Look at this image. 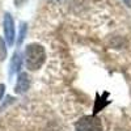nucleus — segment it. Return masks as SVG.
<instances>
[{"mask_svg":"<svg viewBox=\"0 0 131 131\" xmlns=\"http://www.w3.org/2000/svg\"><path fill=\"white\" fill-rule=\"evenodd\" d=\"M45 59H46L45 49L38 43H31L25 49V64L28 70L37 71L45 63Z\"/></svg>","mask_w":131,"mask_h":131,"instance_id":"1","label":"nucleus"},{"mask_svg":"<svg viewBox=\"0 0 131 131\" xmlns=\"http://www.w3.org/2000/svg\"><path fill=\"white\" fill-rule=\"evenodd\" d=\"M76 131H102V125L94 115H85L76 123Z\"/></svg>","mask_w":131,"mask_h":131,"instance_id":"2","label":"nucleus"},{"mask_svg":"<svg viewBox=\"0 0 131 131\" xmlns=\"http://www.w3.org/2000/svg\"><path fill=\"white\" fill-rule=\"evenodd\" d=\"M3 28H4V36H5V41L9 46L13 45L15 42V23L13 18L9 13L4 15V20H3Z\"/></svg>","mask_w":131,"mask_h":131,"instance_id":"3","label":"nucleus"},{"mask_svg":"<svg viewBox=\"0 0 131 131\" xmlns=\"http://www.w3.org/2000/svg\"><path fill=\"white\" fill-rule=\"evenodd\" d=\"M29 85H30V80H29V76L28 73H20L18 78H17V83L15 86V92L17 94H23L29 89Z\"/></svg>","mask_w":131,"mask_h":131,"instance_id":"4","label":"nucleus"},{"mask_svg":"<svg viewBox=\"0 0 131 131\" xmlns=\"http://www.w3.org/2000/svg\"><path fill=\"white\" fill-rule=\"evenodd\" d=\"M21 67V55L18 52H15V55H13V59H12V63H10V73H15L20 70Z\"/></svg>","mask_w":131,"mask_h":131,"instance_id":"5","label":"nucleus"},{"mask_svg":"<svg viewBox=\"0 0 131 131\" xmlns=\"http://www.w3.org/2000/svg\"><path fill=\"white\" fill-rule=\"evenodd\" d=\"M25 33H26V24H21V28H20V36H18L17 45H21V42L24 41V38H25Z\"/></svg>","mask_w":131,"mask_h":131,"instance_id":"6","label":"nucleus"},{"mask_svg":"<svg viewBox=\"0 0 131 131\" xmlns=\"http://www.w3.org/2000/svg\"><path fill=\"white\" fill-rule=\"evenodd\" d=\"M5 55H7V50H5V45H4V42L3 39L0 38V59H5Z\"/></svg>","mask_w":131,"mask_h":131,"instance_id":"7","label":"nucleus"},{"mask_svg":"<svg viewBox=\"0 0 131 131\" xmlns=\"http://www.w3.org/2000/svg\"><path fill=\"white\" fill-rule=\"evenodd\" d=\"M15 2V5L16 7H23V4L26 2V0H13Z\"/></svg>","mask_w":131,"mask_h":131,"instance_id":"8","label":"nucleus"},{"mask_svg":"<svg viewBox=\"0 0 131 131\" xmlns=\"http://www.w3.org/2000/svg\"><path fill=\"white\" fill-rule=\"evenodd\" d=\"M4 92V85H0V98H2V94Z\"/></svg>","mask_w":131,"mask_h":131,"instance_id":"9","label":"nucleus"},{"mask_svg":"<svg viewBox=\"0 0 131 131\" xmlns=\"http://www.w3.org/2000/svg\"><path fill=\"white\" fill-rule=\"evenodd\" d=\"M123 2H125L127 5H131V0H123Z\"/></svg>","mask_w":131,"mask_h":131,"instance_id":"10","label":"nucleus"}]
</instances>
